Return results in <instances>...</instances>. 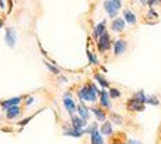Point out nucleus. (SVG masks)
<instances>
[{
  "instance_id": "obj_32",
  "label": "nucleus",
  "mask_w": 161,
  "mask_h": 144,
  "mask_svg": "<svg viewBox=\"0 0 161 144\" xmlns=\"http://www.w3.org/2000/svg\"><path fill=\"white\" fill-rule=\"evenodd\" d=\"M112 144H121V143H120V141H115V143H112Z\"/></svg>"
},
{
  "instance_id": "obj_6",
  "label": "nucleus",
  "mask_w": 161,
  "mask_h": 144,
  "mask_svg": "<svg viewBox=\"0 0 161 144\" xmlns=\"http://www.w3.org/2000/svg\"><path fill=\"white\" fill-rule=\"evenodd\" d=\"M99 103L105 109L111 107V97H109V93L107 90H101V93H99Z\"/></svg>"
},
{
  "instance_id": "obj_27",
  "label": "nucleus",
  "mask_w": 161,
  "mask_h": 144,
  "mask_svg": "<svg viewBox=\"0 0 161 144\" xmlns=\"http://www.w3.org/2000/svg\"><path fill=\"white\" fill-rule=\"evenodd\" d=\"M30 121H31V116H30V118H27V119H24V121H21V122H19L18 125H21V126H24L25 124H28Z\"/></svg>"
},
{
  "instance_id": "obj_22",
  "label": "nucleus",
  "mask_w": 161,
  "mask_h": 144,
  "mask_svg": "<svg viewBox=\"0 0 161 144\" xmlns=\"http://www.w3.org/2000/svg\"><path fill=\"white\" fill-rule=\"evenodd\" d=\"M95 80L101 84V87H102V88H108V87H109V82L105 80V77H103L102 74H98V72H96V74H95Z\"/></svg>"
},
{
  "instance_id": "obj_8",
  "label": "nucleus",
  "mask_w": 161,
  "mask_h": 144,
  "mask_svg": "<svg viewBox=\"0 0 161 144\" xmlns=\"http://www.w3.org/2000/svg\"><path fill=\"white\" fill-rule=\"evenodd\" d=\"M86 125H87V121L81 119V118L77 115L71 116V126H73V128H75V130H84Z\"/></svg>"
},
{
  "instance_id": "obj_21",
  "label": "nucleus",
  "mask_w": 161,
  "mask_h": 144,
  "mask_svg": "<svg viewBox=\"0 0 161 144\" xmlns=\"http://www.w3.org/2000/svg\"><path fill=\"white\" fill-rule=\"evenodd\" d=\"M109 122L114 125H123L124 124V119L120 115H117V113H109Z\"/></svg>"
},
{
  "instance_id": "obj_12",
  "label": "nucleus",
  "mask_w": 161,
  "mask_h": 144,
  "mask_svg": "<svg viewBox=\"0 0 161 144\" xmlns=\"http://www.w3.org/2000/svg\"><path fill=\"white\" fill-rule=\"evenodd\" d=\"M126 49H127L126 40H117V41L114 43V54H115V56H120V54H123V53L126 52Z\"/></svg>"
},
{
  "instance_id": "obj_9",
  "label": "nucleus",
  "mask_w": 161,
  "mask_h": 144,
  "mask_svg": "<svg viewBox=\"0 0 161 144\" xmlns=\"http://www.w3.org/2000/svg\"><path fill=\"white\" fill-rule=\"evenodd\" d=\"M83 134H84V130H75V128H73L71 125H69V128L68 126H65V128H64V135H67V137L80 138Z\"/></svg>"
},
{
  "instance_id": "obj_31",
  "label": "nucleus",
  "mask_w": 161,
  "mask_h": 144,
  "mask_svg": "<svg viewBox=\"0 0 161 144\" xmlns=\"http://www.w3.org/2000/svg\"><path fill=\"white\" fill-rule=\"evenodd\" d=\"M2 27H3V22H2V19H0V28H2Z\"/></svg>"
},
{
  "instance_id": "obj_11",
  "label": "nucleus",
  "mask_w": 161,
  "mask_h": 144,
  "mask_svg": "<svg viewBox=\"0 0 161 144\" xmlns=\"http://www.w3.org/2000/svg\"><path fill=\"white\" fill-rule=\"evenodd\" d=\"M90 112L95 115L96 121H99V122H105V119H107V113H105V111H103L102 107L93 106V107H90Z\"/></svg>"
},
{
  "instance_id": "obj_20",
  "label": "nucleus",
  "mask_w": 161,
  "mask_h": 144,
  "mask_svg": "<svg viewBox=\"0 0 161 144\" xmlns=\"http://www.w3.org/2000/svg\"><path fill=\"white\" fill-rule=\"evenodd\" d=\"M132 99L137 103H142V105H147V94L143 93V90H139L137 93H135L132 96Z\"/></svg>"
},
{
  "instance_id": "obj_5",
  "label": "nucleus",
  "mask_w": 161,
  "mask_h": 144,
  "mask_svg": "<svg viewBox=\"0 0 161 144\" xmlns=\"http://www.w3.org/2000/svg\"><path fill=\"white\" fill-rule=\"evenodd\" d=\"M64 107L67 109V112L69 113V116H74L75 115V112H77L75 101H74L71 97H64Z\"/></svg>"
},
{
  "instance_id": "obj_28",
  "label": "nucleus",
  "mask_w": 161,
  "mask_h": 144,
  "mask_svg": "<svg viewBox=\"0 0 161 144\" xmlns=\"http://www.w3.org/2000/svg\"><path fill=\"white\" fill-rule=\"evenodd\" d=\"M127 144H142L141 141H139V140H129V141H127Z\"/></svg>"
},
{
  "instance_id": "obj_24",
  "label": "nucleus",
  "mask_w": 161,
  "mask_h": 144,
  "mask_svg": "<svg viewBox=\"0 0 161 144\" xmlns=\"http://www.w3.org/2000/svg\"><path fill=\"white\" fill-rule=\"evenodd\" d=\"M108 93H109V97H111V99H118V97L121 96V93H120L118 88H109Z\"/></svg>"
},
{
  "instance_id": "obj_14",
  "label": "nucleus",
  "mask_w": 161,
  "mask_h": 144,
  "mask_svg": "<svg viewBox=\"0 0 161 144\" xmlns=\"http://www.w3.org/2000/svg\"><path fill=\"white\" fill-rule=\"evenodd\" d=\"M123 19L126 21L127 24L135 25V24H136V15L133 13L130 9H124V10H123Z\"/></svg>"
},
{
  "instance_id": "obj_18",
  "label": "nucleus",
  "mask_w": 161,
  "mask_h": 144,
  "mask_svg": "<svg viewBox=\"0 0 161 144\" xmlns=\"http://www.w3.org/2000/svg\"><path fill=\"white\" fill-rule=\"evenodd\" d=\"M90 144H103V137L99 130L93 131L90 134Z\"/></svg>"
},
{
  "instance_id": "obj_4",
  "label": "nucleus",
  "mask_w": 161,
  "mask_h": 144,
  "mask_svg": "<svg viewBox=\"0 0 161 144\" xmlns=\"http://www.w3.org/2000/svg\"><path fill=\"white\" fill-rule=\"evenodd\" d=\"M5 41H6V44H8L10 49L15 47V44H16V33H15L14 28H8V29H6Z\"/></svg>"
},
{
  "instance_id": "obj_29",
  "label": "nucleus",
  "mask_w": 161,
  "mask_h": 144,
  "mask_svg": "<svg viewBox=\"0 0 161 144\" xmlns=\"http://www.w3.org/2000/svg\"><path fill=\"white\" fill-rule=\"evenodd\" d=\"M33 101H34V99H33V97H28V99H27V103H25V105H27V106H31V105H33Z\"/></svg>"
},
{
  "instance_id": "obj_16",
  "label": "nucleus",
  "mask_w": 161,
  "mask_h": 144,
  "mask_svg": "<svg viewBox=\"0 0 161 144\" xmlns=\"http://www.w3.org/2000/svg\"><path fill=\"white\" fill-rule=\"evenodd\" d=\"M21 115V109L19 106H14V107H9L8 111H6V118L8 119H15V118H18Z\"/></svg>"
},
{
  "instance_id": "obj_7",
  "label": "nucleus",
  "mask_w": 161,
  "mask_h": 144,
  "mask_svg": "<svg viewBox=\"0 0 161 144\" xmlns=\"http://www.w3.org/2000/svg\"><path fill=\"white\" fill-rule=\"evenodd\" d=\"M124 27H126V21L123 19V18H115V19H112L111 29L114 33H121V31H124Z\"/></svg>"
},
{
  "instance_id": "obj_19",
  "label": "nucleus",
  "mask_w": 161,
  "mask_h": 144,
  "mask_svg": "<svg viewBox=\"0 0 161 144\" xmlns=\"http://www.w3.org/2000/svg\"><path fill=\"white\" fill-rule=\"evenodd\" d=\"M112 132H114V130H112V124L109 122V121H105L102 125H101V134L102 135H112Z\"/></svg>"
},
{
  "instance_id": "obj_3",
  "label": "nucleus",
  "mask_w": 161,
  "mask_h": 144,
  "mask_svg": "<svg viewBox=\"0 0 161 144\" xmlns=\"http://www.w3.org/2000/svg\"><path fill=\"white\" fill-rule=\"evenodd\" d=\"M109 49H111V37H109V34L107 33L98 40V50L101 53H105V52H108Z\"/></svg>"
},
{
  "instance_id": "obj_2",
  "label": "nucleus",
  "mask_w": 161,
  "mask_h": 144,
  "mask_svg": "<svg viewBox=\"0 0 161 144\" xmlns=\"http://www.w3.org/2000/svg\"><path fill=\"white\" fill-rule=\"evenodd\" d=\"M121 6H123V3L120 0H107V2H103V8L107 10L108 16L112 18V19L118 18L117 13H118V10L121 9Z\"/></svg>"
},
{
  "instance_id": "obj_10",
  "label": "nucleus",
  "mask_w": 161,
  "mask_h": 144,
  "mask_svg": "<svg viewBox=\"0 0 161 144\" xmlns=\"http://www.w3.org/2000/svg\"><path fill=\"white\" fill-rule=\"evenodd\" d=\"M103 34H107V27H105V21H102V22H99L95 28H93V39L99 40L101 37H102Z\"/></svg>"
},
{
  "instance_id": "obj_13",
  "label": "nucleus",
  "mask_w": 161,
  "mask_h": 144,
  "mask_svg": "<svg viewBox=\"0 0 161 144\" xmlns=\"http://www.w3.org/2000/svg\"><path fill=\"white\" fill-rule=\"evenodd\" d=\"M127 109H129V111H132V112H143L145 105L137 103V101H135L133 99H130V100L127 101Z\"/></svg>"
},
{
  "instance_id": "obj_26",
  "label": "nucleus",
  "mask_w": 161,
  "mask_h": 144,
  "mask_svg": "<svg viewBox=\"0 0 161 144\" xmlns=\"http://www.w3.org/2000/svg\"><path fill=\"white\" fill-rule=\"evenodd\" d=\"M46 63V66H47V69H49L50 72H52V74H59V69L56 66H53V65H52V63H49V62H44Z\"/></svg>"
},
{
  "instance_id": "obj_30",
  "label": "nucleus",
  "mask_w": 161,
  "mask_h": 144,
  "mask_svg": "<svg viewBox=\"0 0 161 144\" xmlns=\"http://www.w3.org/2000/svg\"><path fill=\"white\" fill-rule=\"evenodd\" d=\"M5 5H6L5 2H0V8H5Z\"/></svg>"
},
{
  "instance_id": "obj_25",
  "label": "nucleus",
  "mask_w": 161,
  "mask_h": 144,
  "mask_svg": "<svg viewBox=\"0 0 161 144\" xmlns=\"http://www.w3.org/2000/svg\"><path fill=\"white\" fill-rule=\"evenodd\" d=\"M87 58H89V60H90V63H92V65H98V63H99L98 59H96V56H95L90 50H87Z\"/></svg>"
},
{
  "instance_id": "obj_23",
  "label": "nucleus",
  "mask_w": 161,
  "mask_h": 144,
  "mask_svg": "<svg viewBox=\"0 0 161 144\" xmlns=\"http://www.w3.org/2000/svg\"><path fill=\"white\" fill-rule=\"evenodd\" d=\"M147 105L158 106L160 105V100H158V97H155V96H147Z\"/></svg>"
},
{
  "instance_id": "obj_15",
  "label": "nucleus",
  "mask_w": 161,
  "mask_h": 144,
  "mask_svg": "<svg viewBox=\"0 0 161 144\" xmlns=\"http://www.w3.org/2000/svg\"><path fill=\"white\" fill-rule=\"evenodd\" d=\"M22 100L21 97H14V99H9V100H6V101H0V106L3 107V109H9V107H14V106H18L19 105V101Z\"/></svg>"
},
{
  "instance_id": "obj_17",
  "label": "nucleus",
  "mask_w": 161,
  "mask_h": 144,
  "mask_svg": "<svg viewBox=\"0 0 161 144\" xmlns=\"http://www.w3.org/2000/svg\"><path fill=\"white\" fill-rule=\"evenodd\" d=\"M77 113H78V116H80L81 119L87 121L89 116H90V109H87L84 105H78L77 106Z\"/></svg>"
},
{
  "instance_id": "obj_1",
  "label": "nucleus",
  "mask_w": 161,
  "mask_h": 144,
  "mask_svg": "<svg viewBox=\"0 0 161 144\" xmlns=\"http://www.w3.org/2000/svg\"><path fill=\"white\" fill-rule=\"evenodd\" d=\"M77 93H78V97H80V100L81 101H90V103H95L101 91L98 90V87L95 85V84L87 82V84H84L83 87H80Z\"/></svg>"
}]
</instances>
